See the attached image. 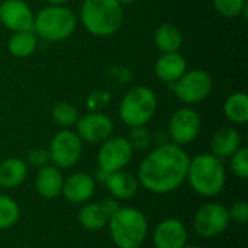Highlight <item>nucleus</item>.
<instances>
[{
	"instance_id": "nucleus-1",
	"label": "nucleus",
	"mask_w": 248,
	"mask_h": 248,
	"mask_svg": "<svg viewBox=\"0 0 248 248\" xmlns=\"http://www.w3.org/2000/svg\"><path fill=\"white\" fill-rule=\"evenodd\" d=\"M189 161L187 153L176 144L155 147L140 164L138 183L158 195L174 192L186 182Z\"/></svg>"
},
{
	"instance_id": "nucleus-2",
	"label": "nucleus",
	"mask_w": 248,
	"mask_h": 248,
	"mask_svg": "<svg viewBox=\"0 0 248 248\" xmlns=\"http://www.w3.org/2000/svg\"><path fill=\"white\" fill-rule=\"evenodd\" d=\"M186 180L198 195L203 198L218 196L227 180L224 161L211 153L198 154L189 161Z\"/></svg>"
},
{
	"instance_id": "nucleus-3",
	"label": "nucleus",
	"mask_w": 248,
	"mask_h": 248,
	"mask_svg": "<svg viewBox=\"0 0 248 248\" xmlns=\"http://www.w3.org/2000/svg\"><path fill=\"white\" fill-rule=\"evenodd\" d=\"M80 19L87 32L96 36H110L124 23V9L118 0H84Z\"/></svg>"
},
{
	"instance_id": "nucleus-4",
	"label": "nucleus",
	"mask_w": 248,
	"mask_h": 248,
	"mask_svg": "<svg viewBox=\"0 0 248 248\" xmlns=\"http://www.w3.org/2000/svg\"><path fill=\"white\" fill-rule=\"evenodd\" d=\"M110 238L118 248H140L148 232V221L137 208H119L109 218Z\"/></svg>"
},
{
	"instance_id": "nucleus-5",
	"label": "nucleus",
	"mask_w": 248,
	"mask_h": 248,
	"mask_svg": "<svg viewBox=\"0 0 248 248\" xmlns=\"http://www.w3.org/2000/svg\"><path fill=\"white\" fill-rule=\"evenodd\" d=\"M76 16L64 4H48L33 19L32 31L39 39L60 42L70 38L76 29Z\"/></svg>"
},
{
	"instance_id": "nucleus-6",
	"label": "nucleus",
	"mask_w": 248,
	"mask_h": 248,
	"mask_svg": "<svg viewBox=\"0 0 248 248\" xmlns=\"http://www.w3.org/2000/svg\"><path fill=\"white\" fill-rule=\"evenodd\" d=\"M157 106L158 100L154 90L147 86H137L121 100L119 118L129 128L147 125L154 118Z\"/></svg>"
},
{
	"instance_id": "nucleus-7",
	"label": "nucleus",
	"mask_w": 248,
	"mask_h": 248,
	"mask_svg": "<svg viewBox=\"0 0 248 248\" xmlns=\"http://www.w3.org/2000/svg\"><path fill=\"white\" fill-rule=\"evenodd\" d=\"M174 96L186 105H195L205 100L214 87L212 76L205 70H189L173 84Z\"/></svg>"
},
{
	"instance_id": "nucleus-8",
	"label": "nucleus",
	"mask_w": 248,
	"mask_h": 248,
	"mask_svg": "<svg viewBox=\"0 0 248 248\" xmlns=\"http://www.w3.org/2000/svg\"><path fill=\"white\" fill-rule=\"evenodd\" d=\"M83 153V141L77 132L61 129L57 132L48 147L49 161L58 169H71L76 166Z\"/></svg>"
},
{
	"instance_id": "nucleus-9",
	"label": "nucleus",
	"mask_w": 248,
	"mask_h": 248,
	"mask_svg": "<svg viewBox=\"0 0 248 248\" xmlns=\"http://www.w3.org/2000/svg\"><path fill=\"white\" fill-rule=\"evenodd\" d=\"M132 147L125 137H109L97 151L99 169L106 173L124 170L132 160Z\"/></svg>"
},
{
	"instance_id": "nucleus-10",
	"label": "nucleus",
	"mask_w": 248,
	"mask_h": 248,
	"mask_svg": "<svg viewBox=\"0 0 248 248\" xmlns=\"http://www.w3.org/2000/svg\"><path fill=\"white\" fill-rule=\"evenodd\" d=\"M228 209L218 202H211L199 208L193 219V227L202 238H215L221 235L228 228Z\"/></svg>"
},
{
	"instance_id": "nucleus-11",
	"label": "nucleus",
	"mask_w": 248,
	"mask_h": 248,
	"mask_svg": "<svg viewBox=\"0 0 248 248\" xmlns=\"http://www.w3.org/2000/svg\"><path fill=\"white\" fill-rule=\"evenodd\" d=\"M202 129V119L192 108L177 109L169 121V137L173 144L182 147L196 140Z\"/></svg>"
},
{
	"instance_id": "nucleus-12",
	"label": "nucleus",
	"mask_w": 248,
	"mask_h": 248,
	"mask_svg": "<svg viewBox=\"0 0 248 248\" xmlns=\"http://www.w3.org/2000/svg\"><path fill=\"white\" fill-rule=\"evenodd\" d=\"M76 126L80 140L89 144H102L113 132L112 119L102 112H89L80 116Z\"/></svg>"
},
{
	"instance_id": "nucleus-13",
	"label": "nucleus",
	"mask_w": 248,
	"mask_h": 248,
	"mask_svg": "<svg viewBox=\"0 0 248 248\" xmlns=\"http://www.w3.org/2000/svg\"><path fill=\"white\" fill-rule=\"evenodd\" d=\"M35 13L23 0H4L0 3V23L12 31H29L33 26Z\"/></svg>"
},
{
	"instance_id": "nucleus-14",
	"label": "nucleus",
	"mask_w": 248,
	"mask_h": 248,
	"mask_svg": "<svg viewBox=\"0 0 248 248\" xmlns=\"http://www.w3.org/2000/svg\"><path fill=\"white\" fill-rule=\"evenodd\" d=\"M153 243L155 248H183L187 243L186 225L176 218L161 221L154 230Z\"/></svg>"
},
{
	"instance_id": "nucleus-15",
	"label": "nucleus",
	"mask_w": 248,
	"mask_h": 248,
	"mask_svg": "<svg viewBox=\"0 0 248 248\" xmlns=\"http://www.w3.org/2000/svg\"><path fill=\"white\" fill-rule=\"evenodd\" d=\"M96 190V180L86 173H74L64 179L62 196L71 203H87Z\"/></svg>"
},
{
	"instance_id": "nucleus-16",
	"label": "nucleus",
	"mask_w": 248,
	"mask_h": 248,
	"mask_svg": "<svg viewBox=\"0 0 248 248\" xmlns=\"http://www.w3.org/2000/svg\"><path fill=\"white\" fill-rule=\"evenodd\" d=\"M62 171L54 164H46L38 169L35 176V190L44 199H54L61 195L62 190Z\"/></svg>"
},
{
	"instance_id": "nucleus-17",
	"label": "nucleus",
	"mask_w": 248,
	"mask_h": 248,
	"mask_svg": "<svg viewBox=\"0 0 248 248\" xmlns=\"http://www.w3.org/2000/svg\"><path fill=\"white\" fill-rule=\"evenodd\" d=\"M154 70L161 81L173 84L187 71V62L180 52H166L155 61Z\"/></svg>"
},
{
	"instance_id": "nucleus-18",
	"label": "nucleus",
	"mask_w": 248,
	"mask_h": 248,
	"mask_svg": "<svg viewBox=\"0 0 248 248\" xmlns=\"http://www.w3.org/2000/svg\"><path fill=\"white\" fill-rule=\"evenodd\" d=\"M241 147V135L235 128H219L211 140V154L221 158H230Z\"/></svg>"
},
{
	"instance_id": "nucleus-19",
	"label": "nucleus",
	"mask_w": 248,
	"mask_h": 248,
	"mask_svg": "<svg viewBox=\"0 0 248 248\" xmlns=\"http://www.w3.org/2000/svg\"><path fill=\"white\" fill-rule=\"evenodd\" d=\"M109 193L116 199V201H128L134 198L138 192V179L131 174L129 171L119 170L115 173H110L105 182Z\"/></svg>"
},
{
	"instance_id": "nucleus-20",
	"label": "nucleus",
	"mask_w": 248,
	"mask_h": 248,
	"mask_svg": "<svg viewBox=\"0 0 248 248\" xmlns=\"http://www.w3.org/2000/svg\"><path fill=\"white\" fill-rule=\"evenodd\" d=\"M28 176V166L23 160L10 157L0 163V187L13 189L20 186Z\"/></svg>"
},
{
	"instance_id": "nucleus-21",
	"label": "nucleus",
	"mask_w": 248,
	"mask_h": 248,
	"mask_svg": "<svg viewBox=\"0 0 248 248\" xmlns=\"http://www.w3.org/2000/svg\"><path fill=\"white\" fill-rule=\"evenodd\" d=\"M154 42L163 54L179 52L183 44V35L182 31L173 23H163L157 28L154 33Z\"/></svg>"
},
{
	"instance_id": "nucleus-22",
	"label": "nucleus",
	"mask_w": 248,
	"mask_h": 248,
	"mask_svg": "<svg viewBox=\"0 0 248 248\" xmlns=\"http://www.w3.org/2000/svg\"><path fill=\"white\" fill-rule=\"evenodd\" d=\"M78 222L87 231H100L108 227L109 215L102 203H84L78 212Z\"/></svg>"
},
{
	"instance_id": "nucleus-23",
	"label": "nucleus",
	"mask_w": 248,
	"mask_h": 248,
	"mask_svg": "<svg viewBox=\"0 0 248 248\" xmlns=\"http://www.w3.org/2000/svg\"><path fill=\"white\" fill-rule=\"evenodd\" d=\"M38 46V36L32 29L13 32L7 42L9 52L16 58H26L35 52Z\"/></svg>"
},
{
	"instance_id": "nucleus-24",
	"label": "nucleus",
	"mask_w": 248,
	"mask_h": 248,
	"mask_svg": "<svg viewBox=\"0 0 248 248\" xmlns=\"http://www.w3.org/2000/svg\"><path fill=\"white\" fill-rule=\"evenodd\" d=\"M224 112L225 116L237 124L244 125L248 121V96L244 92H237L228 96V99L224 103Z\"/></svg>"
},
{
	"instance_id": "nucleus-25",
	"label": "nucleus",
	"mask_w": 248,
	"mask_h": 248,
	"mask_svg": "<svg viewBox=\"0 0 248 248\" xmlns=\"http://www.w3.org/2000/svg\"><path fill=\"white\" fill-rule=\"evenodd\" d=\"M51 116H52L54 122L58 126H61L62 129H68L70 126H74L80 118L78 110L67 102L57 103L51 110Z\"/></svg>"
},
{
	"instance_id": "nucleus-26",
	"label": "nucleus",
	"mask_w": 248,
	"mask_h": 248,
	"mask_svg": "<svg viewBox=\"0 0 248 248\" xmlns=\"http://www.w3.org/2000/svg\"><path fill=\"white\" fill-rule=\"evenodd\" d=\"M20 217V208L15 199L0 195V230L12 228Z\"/></svg>"
},
{
	"instance_id": "nucleus-27",
	"label": "nucleus",
	"mask_w": 248,
	"mask_h": 248,
	"mask_svg": "<svg viewBox=\"0 0 248 248\" xmlns=\"http://www.w3.org/2000/svg\"><path fill=\"white\" fill-rule=\"evenodd\" d=\"M151 132L150 129L145 126V125H141V126H134L131 128L129 131V135H128V142L129 145L132 147V150H137V151H144V150H148L153 144V138H151Z\"/></svg>"
},
{
	"instance_id": "nucleus-28",
	"label": "nucleus",
	"mask_w": 248,
	"mask_h": 248,
	"mask_svg": "<svg viewBox=\"0 0 248 248\" xmlns=\"http://www.w3.org/2000/svg\"><path fill=\"white\" fill-rule=\"evenodd\" d=\"M217 12L224 17H237L246 12V0H212Z\"/></svg>"
},
{
	"instance_id": "nucleus-29",
	"label": "nucleus",
	"mask_w": 248,
	"mask_h": 248,
	"mask_svg": "<svg viewBox=\"0 0 248 248\" xmlns=\"http://www.w3.org/2000/svg\"><path fill=\"white\" fill-rule=\"evenodd\" d=\"M230 167L231 171L246 180L248 177V150L246 147H240L231 157H230Z\"/></svg>"
},
{
	"instance_id": "nucleus-30",
	"label": "nucleus",
	"mask_w": 248,
	"mask_h": 248,
	"mask_svg": "<svg viewBox=\"0 0 248 248\" xmlns=\"http://www.w3.org/2000/svg\"><path fill=\"white\" fill-rule=\"evenodd\" d=\"M110 103V94L106 90H93L86 99V105L90 112H100Z\"/></svg>"
},
{
	"instance_id": "nucleus-31",
	"label": "nucleus",
	"mask_w": 248,
	"mask_h": 248,
	"mask_svg": "<svg viewBox=\"0 0 248 248\" xmlns=\"http://www.w3.org/2000/svg\"><path fill=\"white\" fill-rule=\"evenodd\" d=\"M49 161V154H48V148L44 147H35L28 153V163L36 169H41L44 166H46Z\"/></svg>"
},
{
	"instance_id": "nucleus-32",
	"label": "nucleus",
	"mask_w": 248,
	"mask_h": 248,
	"mask_svg": "<svg viewBox=\"0 0 248 248\" xmlns=\"http://www.w3.org/2000/svg\"><path fill=\"white\" fill-rule=\"evenodd\" d=\"M230 221H234L237 224H246L248 221V203L246 201H240L234 203L228 209Z\"/></svg>"
},
{
	"instance_id": "nucleus-33",
	"label": "nucleus",
	"mask_w": 248,
	"mask_h": 248,
	"mask_svg": "<svg viewBox=\"0 0 248 248\" xmlns=\"http://www.w3.org/2000/svg\"><path fill=\"white\" fill-rule=\"evenodd\" d=\"M102 206L105 208V211H106V214L109 215V218H110V215H113L121 206H119V203H118V201L113 198V199H105L103 202H102Z\"/></svg>"
},
{
	"instance_id": "nucleus-34",
	"label": "nucleus",
	"mask_w": 248,
	"mask_h": 248,
	"mask_svg": "<svg viewBox=\"0 0 248 248\" xmlns=\"http://www.w3.org/2000/svg\"><path fill=\"white\" fill-rule=\"evenodd\" d=\"M48 4H65L68 0H45Z\"/></svg>"
},
{
	"instance_id": "nucleus-35",
	"label": "nucleus",
	"mask_w": 248,
	"mask_h": 248,
	"mask_svg": "<svg viewBox=\"0 0 248 248\" xmlns=\"http://www.w3.org/2000/svg\"><path fill=\"white\" fill-rule=\"evenodd\" d=\"M122 6L124 4H131V3H134V1H137V0H118Z\"/></svg>"
},
{
	"instance_id": "nucleus-36",
	"label": "nucleus",
	"mask_w": 248,
	"mask_h": 248,
	"mask_svg": "<svg viewBox=\"0 0 248 248\" xmlns=\"http://www.w3.org/2000/svg\"><path fill=\"white\" fill-rule=\"evenodd\" d=\"M183 248H203V247H201V246H187V244H186Z\"/></svg>"
}]
</instances>
